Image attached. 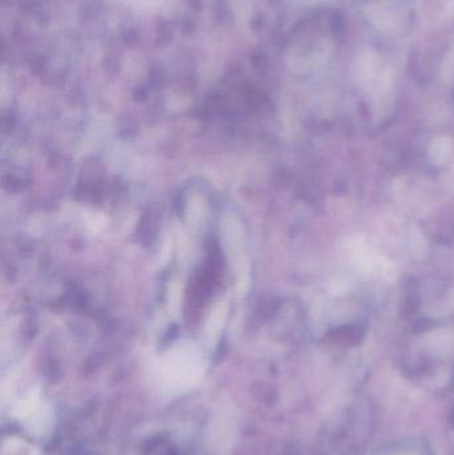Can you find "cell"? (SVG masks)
<instances>
[{
  "instance_id": "6da1fadb",
  "label": "cell",
  "mask_w": 454,
  "mask_h": 455,
  "mask_svg": "<svg viewBox=\"0 0 454 455\" xmlns=\"http://www.w3.org/2000/svg\"><path fill=\"white\" fill-rule=\"evenodd\" d=\"M453 144L450 138H439L429 147V156L434 164H444L450 159Z\"/></svg>"
}]
</instances>
